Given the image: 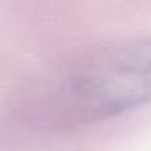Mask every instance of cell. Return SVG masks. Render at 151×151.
I'll use <instances>...</instances> for the list:
<instances>
[{
  "instance_id": "6da1fadb",
  "label": "cell",
  "mask_w": 151,
  "mask_h": 151,
  "mask_svg": "<svg viewBox=\"0 0 151 151\" xmlns=\"http://www.w3.org/2000/svg\"><path fill=\"white\" fill-rule=\"evenodd\" d=\"M151 101V38L103 46L67 67L40 107L50 124L100 122Z\"/></svg>"
}]
</instances>
